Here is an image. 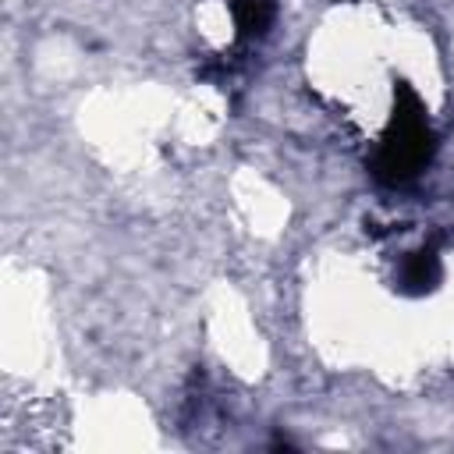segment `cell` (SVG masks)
<instances>
[{
	"label": "cell",
	"instance_id": "obj_2",
	"mask_svg": "<svg viewBox=\"0 0 454 454\" xmlns=\"http://www.w3.org/2000/svg\"><path fill=\"white\" fill-rule=\"evenodd\" d=\"M440 277H443V266H440L436 248L433 245H422V248H415V252H408L401 259L397 287L404 294H429V291H436Z\"/></svg>",
	"mask_w": 454,
	"mask_h": 454
},
{
	"label": "cell",
	"instance_id": "obj_1",
	"mask_svg": "<svg viewBox=\"0 0 454 454\" xmlns=\"http://www.w3.org/2000/svg\"><path fill=\"white\" fill-rule=\"evenodd\" d=\"M433 153H436V135L429 128L419 92L408 82H394V110L369 160L372 177L380 184H408L429 167Z\"/></svg>",
	"mask_w": 454,
	"mask_h": 454
},
{
	"label": "cell",
	"instance_id": "obj_3",
	"mask_svg": "<svg viewBox=\"0 0 454 454\" xmlns=\"http://www.w3.org/2000/svg\"><path fill=\"white\" fill-rule=\"evenodd\" d=\"M231 14H234L238 39H262L277 18V4L273 0H231Z\"/></svg>",
	"mask_w": 454,
	"mask_h": 454
}]
</instances>
